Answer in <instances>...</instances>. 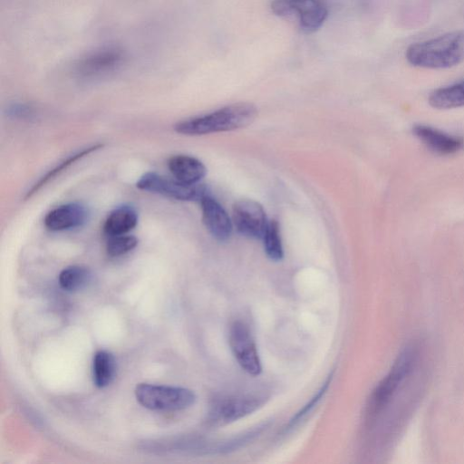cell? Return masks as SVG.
Here are the masks:
<instances>
[{
  "mask_svg": "<svg viewBox=\"0 0 464 464\" xmlns=\"http://www.w3.org/2000/svg\"><path fill=\"white\" fill-rule=\"evenodd\" d=\"M407 62L424 69H448L464 62V30H456L411 44Z\"/></svg>",
  "mask_w": 464,
  "mask_h": 464,
  "instance_id": "cell-1",
  "label": "cell"
},
{
  "mask_svg": "<svg viewBox=\"0 0 464 464\" xmlns=\"http://www.w3.org/2000/svg\"><path fill=\"white\" fill-rule=\"evenodd\" d=\"M257 115L252 103L239 102L225 106L211 113L187 119L174 126L183 135H204L234 130L250 124Z\"/></svg>",
  "mask_w": 464,
  "mask_h": 464,
  "instance_id": "cell-2",
  "label": "cell"
},
{
  "mask_svg": "<svg viewBox=\"0 0 464 464\" xmlns=\"http://www.w3.org/2000/svg\"><path fill=\"white\" fill-rule=\"evenodd\" d=\"M417 343L407 344L398 354L389 372L372 392L366 408L368 421L375 420L386 409L395 394L414 372L420 358Z\"/></svg>",
  "mask_w": 464,
  "mask_h": 464,
  "instance_id": "cell-3",
  "label": "cell"
},
{
  "mask_svg": "<svg viewBox=\"0 0 464 464\" xmlns=\"http://www.w3.org/2000/svg\"><path fill=\"white\" fill-rule=\"evenodd\" d=\"M138 402L152 411H179L189 408L196 401L195 393L187 388L139 383L134 391Z\"/></svg>",
  "mask_w": 464,
  "mask_h": 464,
  "instance_id": "cell-4",
  "label": "cell"
},
{
  "mask_svg": "<svg viewBox=\"0 0 464 464\" xmlns=\"http://www.w3.org/2000/svg\"><path fill=\"white\" fill-rule=\"evenodd\" d=\"M271 10L280 17L296 18L305 34L317 31L328 16V8L323 0H273Z\"/></svg>",
  "mask_w": 464,
  "mask_h": 464,
  "instance_id": "cell-5",
  "label": "cell"
},
{
  "mask_svg": "<svg viewBox=\"0 0 464 464\" xmlns=\"http://www.w3.org/2000/svg\"><path fill=\"white\" fill-rule=\"evenodd\" d=\"M136 187L140 190L184 201H200L208 195V189L203 184H187L175 178L169 179L155 172L143 174L137 181Z\"/></svg>",
  "mask_w": 464,
  "mask_h": 464,
  "instance_id": "cell-6",
  "label": "cell"
},
{
  "mask_svg": "<svg viewBox=\"0 0 464 464\" xmlns=\"http://www.w3.org/2000/svg\"><path fill=\"white\" fill-rule=\"evenodd\" d=\"M229 345L241 368L252 376L259 375L262 365L254 337L244 323L234 322L228 334Z\"/></svg>",
  "mask_w": 464,
  "mask_h": 464,
  "instance_id": "cell-7",
  "label": "cell"
},
{
  "mask_svg": "<svg viewBox=\"0 0 464 464\" xmlns=\"http://www.w3.org/2000/svg\"><path fill=\"white\" fill-rule=\"evenodd\" d=\"M264 403L265 398L260 395L228 396L221 399L213 406L210 420L214 424L226 425L251 414Z\"/></svg>",
  "mask_w": 464,
  "mask_h": 464,
  "instance_id": "cell-8",
  "label": "cell"
},
{
  "mask_svg": "<svg viewBox=\"0 0 464 464\" xmlns=\"http://www.w3.org/2000/svg\"><path fill=\"white\" fill-rule=\"evenodd\" d=\"M124 60V53L117 46H103L80 58L75 72L81 77H94L117 69Z\"/></svg>",
  "mask_w": 464,
  "mask_h": 464,
  "instance_id": "cell-9",
  "label": "cell"
},
{
  "mask_svg": "<svg viewBox=\"0 0 464 464\" xmlns=\"http://www.w3.org/2000/svg\"><path fill=\"white\" fill-rule=\"evenodd\" d=\"M233 223L237 231L246 237L263 238L267 220L263 207L252 199H240L233 206Z\"/></svg>",
  "mask_w": 464,
  "mask_h": 464,
  "instance_id": "cell-10",
  "label": "cell"
},
{
  "mask_svg": "<svg viewBox=\"0 0 464 464\" xmlns=\"http://www.w3.org/2000/svg\"><path fill=\"white\" fill-rule=\"evenodd\" d=\"M412 132L429 150L440 155L455 154L464 149L462 137L446 133L431 126L414 125Z\"/></svg>",
  "mask_w": 464,
  "mask_h": 464,
  "instance_id": "cell-11",
  "label": "cell"
},
{
  "mask_svg": "<svg viewBox=\"0 0 464 464\" xmlns=\"http://www.w3.org/2000/svg\"><path fill=\"white\" fill-rule=\"evenodd\" d=\"M88 209L80 203H67L49 211L44 219L51 231H63L82 226L88 219Z\"/></svg>",
  "mask_w": 464,
  "mask_h": 464,
  "instance_id": "cell-12",
  "label": "cell"
},
{
  "mask_svg": "<svg viewBox=\"0 0 464 464\" xmlns=\"http://www.w3.org/2000/svg\"><path fill=\"white\" fill-rule=\"evenodd\" d=\"M203 222L209 233L219 241L227 240L232 233V223L222 206L209 195L200 200Z\"/></svg>",
  "mask_w": 464,
  "mask_h": 464,
  "instance_id": "cell-13",
  "label": "cell"
},
{
  "mask_svg": "<svg viewBox=\"0 0 464 464\" xmlns=\"http://www.w3.org/2000/svg\"><path fill=\"white\" fill-rule=\"evenodd\" d=\"M168 167L175 179L187 184L198 183L207 173L205 165L199 160L188 155L171 157Z\"/></svg>",
  "mask_w": 464,
  "mask_h": 464,
  "instance_id": "cell-14",
  "label": "cell"
},
{
  "mask_svg": "<svg viewBox=\"0 0 464 464\" xmlns=\"http://www.w3.org/2000/svg\"><path fill=\"white\" fill-rule=\"evenodd\" d=\"M138 213L130 206L122 205L115 208L103 224V231L108 237L124 235L138 224Z\"/></svg>",
  "mask_w": 464,
  "mask_h": 464,
  "instance_id": "cell-15",
  "label": "cell"
},
{
  "mask_svg": "<svg viewBox=\"0 0 464 464\" xmlns=\"http://www.w3.org/2000/svg\"><path fill=\"white\" fill-rule=\"evenodd\" d=\"M431 107L448 110L464 106V79L433 90L428 98Z\"/></svg>",
  "mask_w": 464,
  "mask_h": 464,
  "instance_id": "cell-16",
  "label": "cell"
},
{
  "mask_svg": "<svg viewBox=\"0 0 464 464\" xmlns=\"http://www.w3.org/2000/svg\"><path fill=\"white\" fill-rule=\"evenodd\" d=\"M116 375V360L113 354L105 350L96 352L92 363V378L98 388L107 387Z\"/></svg>",
  "mask_w": 464,
  "mask_h": 464,
  "instance_id": "cell-17",
  "label": "cell"
},
{
  "mask_svg": "<svg viewBox=\"0 0 464 464\" xmlns=\"http://www.w3.org/2000/svg\"><path fill=\"white\" fill-rule=\"evenodd\" d=\"M91 280V271L87 267L78 265L63 268L58 276L61 288L67 292L80 291L85 288Z\"/></svg>",
  "mask_w": 464,
  "mask_h": 464,
  "instance_id": "cell-18",
  "label": "cell"
},
{
  "mask_svg": "<svg viewBox=\"0 0 464 464\" xmlns=\"http://www.w3.org/2000/svg\"><path fill=\"white\" fill-rule=\"evenodd\" d=\"M102 144H95L90 147H87L72 155L67 157L63 161L58 163L55 167L50 169L44 176L39 179L37 182H35L32 188L26 192L25 198H31L34 194H35L38 190H40L45 184H47L50 180L57 177L61 172L65 170L74 162L79 160L80 159L89 155L90 153L102 148Z\"/></svg>",
  "mask_w": 464,
  "mask_h": 464,
  "instance_id": "cell-19",
  "label": "cell"
},
{
  "mask_svg": "<svg viewBox=\"0 0 464 464\" xmlns=\"http://www.w3.org/2000/svg\"><path fill=\"white\" fill-rule=\"evenodd\" d=\"M263 239L267 256L274 261L281 260L284 256V251L280 237L279 224L276 220L272 219L268 221Z\"/></svg>",
  "mask_w": 464,
  "mask_h": 464,
  "instance_id": "cell-20",
  "label": "cell"
},
{
  "mask_svg": "<svg viewBox=\"0 0 464 464\" xmlns=\"http://www.w3.org/2000/svg\"><path fill=\"white\" fill-rule=\"evenodd\" d=\"M106 244V252L110 256L117 257L123 256L134 249L139 240L132 235H119L109 237Z\"/></svg>",
  "mask_w": 464,
  "mask_h": 464,
  "instance_id": "cell-21",
  "label": "cell"
},
{
  "mask_svg": "<svg viewBox=\"0 0 464 464\" xmlns=\"http://www.w3.org/2000/svg\"><path fill=\"white\" fill-rule=\"evenodd\" d=\"M331 377L332 375L325 381L324 385L321 387L318 392L310 400V401L290 420L286 428L287 430L294 428V426L296 425L306 414H308L318 403V401L325 393L331 382Z\"/></svg>",
  "mask_w": 464,
  "mask_h": 464,
  "instance_id": "cell-22",
  "label": "cell"
},
{
  "mask_svg": "<svg viewBox=\"0 0 464 464\" xmlns=\"http://www.w3.org/2000/svg\"><path fill=\"white\" fill-rule=\"evenodd\" d=\"M7 113L14 118H26L33 114L32 109L26 104L15 103L8 108Z\"/></svg>",
  "mask_w": 464,
  "mask_h": 464,
  "instance_id": "cell-23",
  "label": "cell"
}]
</instances>
